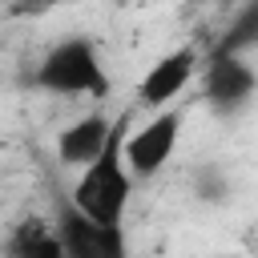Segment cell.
<instances>
[{"label":"cell","instance_id":"8fae6325","mask_svg":"<svg viewBox=\"0 0 258 258\" xmlns=\"http://www.w3.org/2000/svg\"><path fill=\"white\" fill-rule=\"evenodd\" d=\"M52 4H56V0H24L16 12H44V8H52Z\"/></svg>","mask_w":258,"mask_h":258},{"label":"cell","instance_id":"7a4b0ae2","mask_svg":"<svg viewBox=\"0 0 258 258\" xmlns=\"http://www.w3.org/2000/svg\"><path fill=\"white\" fill-rule=\"evenodd\" d=\"M36 89L52 97H109V73L101 64V52L89 36H64L56 40L40 64H36Z\"/></svg>","mask_w":258,"mask_h":258},{"label":"cell","instance_id":"3957f363","mask_svg":"<svg viewBox=\"0 0 258 258\" xmlns=\"http://www.w3.org/2000/svg\"><path fill=\"white\" fill-rule=\"evenodd\" d=\"M198 77H202V101L218 117H238L258 97V69L246 56H206Z\"/></svg>","mask_w":258,"mask_h":258},{"label":"cell","instance_id":"8992f818","mask_svg":"<svg viewBox=\"0 0 258 258\" xmlns=\"http://www.w3.org/2000/svg\"><path fill=\"white\" fill-rule=\"evenodd\" d=\"M52 222H56L64 258H129L125 226H101V222L77 214L73 206H64Z\"/></svg>","mask_w":258,"mask_h":258},{"label":"cell","instance_id":"6da1fadb","mask_svg":"<svg viewBox=\"0 0 258 258\" xmlns=\"http://www.w3.org/2000/svg\"><path fill=\"white\" fill-rule=\"evenodd\" d=\"M125 133H129V109L121 113V125L117 133L109 137V145L97 153V161H89L81 173H77V185H73V198L69 206L101 226H125V210H129V198H133V173L125 165Z\"/></svg>","mask_w":258,"mask_h":258},{"label":"cell","instance_id":"7c38bea8","mask_svg":"<svg viewBox=\"0 0 258 258\" xmlns=\"http://www.w3.org/2000/svg\"><path fill=\"white\" fill-rule=\"evenodd\" d=\"M254 52H258V48H254Z\"/></svg>","mask_w":258,"mask_h":258},{"label":"cell","instance_id":"30bf717a","mask_svg":"<svg viewBox=\"0 0 258 258\" xmlns=\"http://www.w3.org/2000/svg\"><path fill=\"white\" fill-rule=\"evenodd\" d=\"M198 194H202L206 202H222V198L230 194V181H226L222 173H214V169H202V173H198Z\"/></svg>","mask_w":258,"mask_h":258},{"label":"cell","instance_id":"52a82bcc","mask_svg":"<svg viewBox=\"0 0 258 258\" xmlns=\"http://www.w3.org/2000/svg\"><path fill=\"white\" fill-rule=\"evenodd\" d=\"M125 113V109H121ZM121 113H105V109H93L85 117H77L73 125H64L56 133V161L64 169H85L89 161H97V153L109 145V137L117 133L121 125Z\"/></svg>","mask_w":258,"mask_h":258},{"label":"cell","instance_id":"9c48e42d","mask_svg":"<svg viewBox=\"0 0 258 258\" xmlns=\"http://www.w3.org/2000/svg\"><path fill=\"white\" fill-rule=\"evenodd\" d=\"M254 48H258V0H246L226 24V32L214 40L210 56H246Z\"/></svg>","mask_w":258,"mask_h":258},{"label":"cell","instance_id":"ba28073f","mask_svg":"<svg viewBox=\"0 0 258 258\" xmlns=\"http://www.w3.org/2000/svg\"><path fill=\"white\" fill-rule=\"evenodd\" d=\"M4 258H64L56 222L40 214H24L4 238Z\"/></svg>","mask_w":258,"mask_h":258},{"label":"cell","instance_id":"277c9868","mask_svg":"<svg viewBox=\"0 0 258 258\" xmlns=\"http://www.w3.org/2000/svg\"><path fill=\"white\" fill-rule=\"evenodd\" d=\"M177 141H181V109H173V105L161 109V113H153L141 129L125 133L121 153H125V165H129L133 181H145V177L161 173L173 161Z\"/></svg>","mask_w":258,"mask_h":258},{"label":"cell","instance_id":"5b68a950","mask_svg":"<svg viewBox=\"0 0 258 258\" xmlns=\"http://www.w3.org/2000/svg\"><path fill=\"white\" fill-rule=\"evenodd\" d=\"M198 73H202V52L189 48V44L157 56V60L141 73V81H137V105L149 109V113L169 109V105L189 89V81H194Z\"/></svg>","mask_w":258,"mask_h":258}]
</instances>
